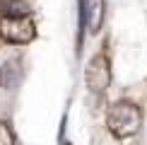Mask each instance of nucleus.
Segmentation results:
<instances>
[{
  "instance_id": "0eeeda50",
  "label": "nucleus",
  "mask_w": 147,
  "mask_h": 145,
  "mask_svg": "<svg viewBox=\"0 0 147 145\" xmlns=\"http://www.w3.org/2000/svg\"><path fill=\"white\" fill-rule=\"evenodd\" d=\"M65 145H70V143H65Z\"/></svg>"
},
{
  "instance_id": "7ed1b4c3",
  "label": "nucleus",
  "mask_w": 147,
  "mask_h": 145,
  "mask_svg": "<svg viewBox=\"0 0 147 145\" xmlns=\"http://www.w3.org/2000/svg\"><path fill=\"white\" fill-rule=\"evenodd\" d=\"M84 80H87V87L92 92H106L109 82H111V65H109V58L104 53H96L94 58L87 63V70H84Z\"/></svg>"
},
{
  "instance_id": "f257e3e1",
  "label": "nucleus",
  "mask_w": 147,
  "mask_h": 145,
  "mask_svg": "<svg viewBox=\"0 0 147 145\" xmlns=\"http://www.w3.org/2000/svg\"><path fill=\"white\" fill-rule=\"evenodd\" d=\"M140 123H142V114L133 102H116V104L109 106L106 126L116 138L125 140V138L135 136L140 131Z\"/></svg>"
},
{
  "instance_id": "20e7f679",
  "label": "nucleus",
  "mask_w": 147,
  "mask_h": 145,
  "mask_svg": "<svg viewBox=\"0 0 147 145\" xmlns=\"http://www.w3.org/2000/svg\"><path fill=\"white\" fill-rule=\"evenodd\" d=\"M22 80V63L17 58H10L0 65V87L3 89H15Z\"/></svg>"
},
{
  "instance_id": "f03ea898",
  "label": "nucleus",
  "mask_w": 147,
  "mask_h": 145,
  "mask_svg": "<svg viewBox=\"0 0 147 145\" xmlns=\"http://www.w3.org/2000/svg\"><path fill=\"white\" fill-rule=\"evenodd\" d=\"M0 36L5 41H10V44H29L36 36V27L27 15L24 17L3 15L0 17Z\"/></svg>"
},
{
  "instance_id": "39448f33",
  "label": "nucleus",
  "mask_w": 147,
  "mask_h": 145,
  "mask_svg": "<svg viewBox=\"0 0 147 145\" xmlns=\"http://www.w3.org/2000/svg\"><path fill=\"white\" fill-rule=\"evenodd\" d=\"M104 17H106V3L104 0H89L87 3V29H89V34H99Z\"/></svg>"
},
{
  "instance_id": "423d86ee",
  "label": "nucleus",
  "mask_w": 147,
  "mask_h": 145,
  "mask_svg": "<svg viewBox=\"0 0 147 145\" xmlns=\"http://www.w3.org/2000/svg\"><path fill=\"white\" fill-rule=\"evenodd\" d=\"M0 145H15V136L5 121H0Z\"/></svg>"
}]
</instances>
